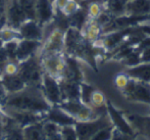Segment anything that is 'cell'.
<instances>
[{"mask_svg":"<svg viewBox=\"0 0 150 140\" xmlns=\"http://www.w3.org/2000/svg\"><path fill=\"white\" fill-rule=\"evenodd\" d=\"M41 89L43 91L44 95H45L46 99L52 107L58 105L62 101L59 81L56 78L44 73L43 79H42Z\"/></svg>","mask_w":150,"mask_h":140,"instance_id":"obj_9","label":"cell"},{"mask_svg":"<svg viewBox=\"0 0 150 140\" xmlns=\"http://www.w3.org/2000/svg\"><path fill=\"white\" fill-rule=\"evenodd\" d=\"M82 8L81 4L78 0H69L67 4L62 8L61 10H58L60 11L62 14H64L65 16H71L73 14H75L78 10H80Z\"/></svg>","mask_w":150,"mask_h":140,"instance_id":"obj_30","label":"cell"},{"mask_svg":"<svg viewBox=\"0 0 150 140\" xmlns=\"http://www.w3.org/2000/svg\"><path fill=\"white\" fill-rule=\"evenodd\" d=\"M55 16V9L51 0H36V21L42 27L51 23Z\"/></svg>","mask_w":150,"mask_h":140,"instance_id":"obj_12","label":"cell"},{"mask_svg":"<svg viewBox=\"0 0 150 140\" xmlns=\"http://www.w3.org/2000/svg\"><path fill=\"white\" fill-rule=\"evenodd\" d=\"M67 30L59 27L52 29L49 35L42 41V46L38 54L44 52H64V35Z\"/></svg>","mask_w":150,"mask_h":140,"instance_id":"obj_8","label":"cell"},{"mask_svg":"<svg viewBox=\"0 0 150 140\" xmlns=\"http://www.w3.org/2000/svg\"><path fill=\"white\" fill-rule=\"evenodd\" d=\"M3 45H4V42L2 41V39H1V37H0V49H1L2 47H3Z\"/></svg>","mask_w":150,"mask_h":140,"instance_id":"obj_38","label":"cell"},{"mask_svg":"<svg viewBox=\"0 0 150 140\" xmlns=\"http://www.w3.org/2000/svg\"><path fill=\"white\" fill-rule=\"evenodd\" d=\"M1 107L8 109L46 114L52 105L48 102L41 87L26 86L18 92L7 94Z\"/></svg>","mask_w":150,"mask_h":140,"instance_id":"obj_1","label":"cell"},{"mask_svg":"<svg viewBox=\"0 0 150 140\" xmlns=\"http://www.w3.org/2000/svg\"><path fill=\"white\" fill-rule=\"evenodd\" d=\"M42 126H43L44 135H45V139L49 140H61V134H60V128L58 124L51 121L44 120L42 122Z\"/></svg>","mask_w":150,"mask_h":140,"instance_id":"obj_24","label":"cell"},{"mask_svg":"<svg viewBox=\"0 0 150 140\" xmlns=\"http://www.w3.org/2000/svg\"><path fill=\"white\" fill-rule=\"evenodd\" d=\"M120 92L129 101L150 104V83L148 82L131 78L127 87Z\"/></svg>","mask_w":150,"mask_h":140,"instance_id":"obj_6","label":"cell"},{"mask_svg":"<svg viewBox=\"0 0 150 140\" xmlns=\"http://www.w3.org/2000/svg\"><path fill=\"white\" fill-rule=\"evenodd\" d=\"M59 81L61 97L64 100H81V88L78 82L71 81L65 78L58 80Z\"/></svg>","mask_w":150,"mask_h":140,"instance_id":"obj_15","label":"cell"},{"mask_svg":"<svg viewBox=\"0 0 150 140\" xmlns=\"http://www.w3.org/2000/svg\"><path fill=\"white\" fill-rule=\"evenodd\" d=\"M61 140H77L78 135L75 125H65L60 128Z\"/></svg>","mask_w":150,"mask_h":140,"instance_id":"obj_28","label":"cell"},{"mask_svg":"<svg viewBox=\"0 0 150 140\" xmlns=\"http://www.w3.org/2000/svg\"><path fill=\"white\" fill-rule=\"evenodd\" d=\"M132 79L150 83V63H140L134 67L124 70Z\"/></svg>","mask_w":150,"mask_h":140,"instance_id":"obj_18","label":"cell"},{"mask_svg":"<svg viewBox=\"0 0 150 140\" xmlns=\"http://www.w3.org/2000/svg\"><path fill=\"white\" fill-rule=\"evenodd\" d=\"M126 14H133V16L150 14V0H128Z\"/></svg>","mask_w":150,"mask_h":140,"instance_id":"obj_19","label":"cell"},{"mask_svg":"<svg viewBox=\"0 0 150 140\" xmlns=\"http://www.w3.org/2000/svg\"><path fill=\"white\" fill-rule=\"evenodd\" d=\"M110 125H112V122L106 112L94 120L87 121V122H76L75 128L77 131L78 139L88 140L92 139L101 129Z\"/></svg>","mask_w":150,"mask_h":140,"instance_id":"obj_5","label":"cell"},{"mask_svg":"<svg viewBox=\"0 0 150 140\" xmlns=\"http://www.w3.org/2000/svg\"><path fill=\"white\" fill-rule=\"evenodd\" d=\"M1 81L7 94L18 92V91L22 90L26 87V84L23 81L22 78L18 76V74L13 76L2 75L1 74Z\"/></svg>","mask_w":150,"mask_h":140,"instance_id":"obj_20","label":"cell"},{"mask_svg":"<svg viewBox=\"0 0 150 140\" xmlns=\"http://www.w3.org/2000/svg\"><path fill=\"white\" fill-rule=\"evenodd\" d=\"M131 80V77L126 73L125 71L120 72L117 75L115 76V79H113V85L115 87L120 91H122L127 87V85L129 84Z\"/></svg>","mask_w":150,"mask_h":140,"instance_id":"obj_27","label":"cell"},{"mask_svg":"<svg viewBox=\"0 0 150 140\" xmlns=\"http://www.w3.org/2000/svg\"><path fill=\"white\" fill-rule=\"evenodd\" d=\"M42 122H43V121H42ZM42 122L34 123V124H31V125H28V126L24 127V128H23L24 139L45 140V135H44Z\"/></svg>","mask_w":150,"mask_h":140,"instance_id":"obj_21","label":"cell"},{"mask_svg":"<svg viewBox=\"0 0 150 140\" xmlns=\"http://www.w3.org/2000/svg\"><path fill=\"white\" fill-rule=\"evenodd\" d=\"M57 107L71 114L76 122H87L94 120L107 112V111H97L92 109L81 100H64L61 101Z\"/></svg>","mask_w":150,"mask_h":140,"instance_id":"obj_4","label":"cell"},{"mask_svg":"<svg viewBox=\"0 0 150 140\" xmlns=\"http://www.w3.org/2000/svg\"><path fill=\"white\" fill-rule=\"evenodd\" d=\"M115 126L113 125H110V126H107L105 128L101 129L94 137H93V140H107V139H111L112 137V131Z\"/></svg>","mask_w":150,"mask_h":140,"instance_id":"obj_32","label":"cell"},{"mask_svg":"<svg viewBox=\"0 0 150 140\" xmlns=\"http://www.w3.org/2000/svg\"><path fill=\"white\" fill-rule=\"evenodd\" d=\"M6 96H7V92H6L5 88H4L3 84L1 81V74H0V104L5 100Z\"/></svg>","mask_w":150,"mask_h":140,"instance_id":"obj_37","label":"cell"},{"mask_svg":"<svg viewBox=\"0 0 150 140\" xmlns=\"http://www.w3.org/2000/svg\"><path fill=\"white\" fill-rule=\"evenodd\" d=\"M80 1H88V0H80Z\"/></svg>","mask_w":150,"mask_h":140,"instance_id":"obj_39","label":"cell"},{"mask_svg":"<svg viewBox=\"0 0 150 140\" xmlns=\"http://www.w3.org/2000/svg\"><path fill=\"white\" fill-rule=\"evenodd\" d=\"M88 20H97L104 11V0H92L87 6Z\"/></svg>","mask_w":150,"mask_h":140,"instance_id":"obj_25","label":"cell"},{"mask_svg":"<svg viewBox=\"0 0 150 140\" xmlns=\"http://www.w3.org/2000/svg\"><path fill=\"white\" fill-rule=\"evenodd\" d=\"M106 102L107 99L105 97V95L100 90L95 88L91 93L87 105L94 109H97V111H107Z\"/></svg>","mask_w":150,"mask_h":140,"instance_id":"obj_22","label":"cell"},{"mask_svg":"<svg viewBox=\"0 0 150 140\" xmlns=\"http://www.w3.org/2000/svg\"><path fill=\"white\" fill-rule=\"evenodd\" d=\"M39 55L44 73L60 80L65 77L67 60L64 52H44Z\"/></svg>","mask_w":150,"mask_h":140,"instance_id":"obj_3","label":"cell"},{"mask_svg":"<svg viewBox=\"0 0 150 140\" xmlns=\"http://www.w3.org/2000/svg\"><path fill=\"white\" fill-rule=\"evenodd\" d=\"M45 120L51 121L59 126H65V125H75L76 120L67 114L64 109H60L59 107L55 105V107H51V109L46 112V118Z\"/></svg>","mask_w":150,"mask_h":140,"instance_id":"obj_16","label":"cell"},{"mask_svg":"<svg viewBox=\"0 0 150 140\" xmlns=\"http://www.w3.org/2000/svg\"><path fill=\"white\" fill-rule=\"evenodd\" d=\"M43 28L36 20H28L21 25L18 28L21 36L23 39L36 40V41H43L44 31Z\"/></svg>","mask_w":150,"mask_h":140,"instance_id":"obj_13","label":"cell"},{"mask_svg":"<svg viewBox=\"0 0 150 140\" xmlns=\"http://www.w3.org/2000/svg\"><path fill=\"white\" fill-rule=\"evenodd\" d=\"M0 37H1L2 41L5 42L11 41V40H22V36H21L18 30L8 28V27H4L3 29L0 30Z\"/></svg>","mask_w":150,"mask_h":140,"instance_id":"obj_26","label":"cell"},{"mask_svg":"<svg viewBox=\"0 0 150 140\" xmlns=\"http://www.w3.org/2000/svg\"><path fill=\"white\" fill-rule=\"evenodd\" d=\"M141 63H150V47L140 52Z\"/></svg>","mask_w":150,"mask_h":140,"instance_id":"obj_35","label":"cell"},{"mask_svg":"<svg viewBox=\"0 0 150 140\" xmlns=\"http://www.w3.org/2000/svg\"><path fill=\"white\" fill-rule=\"evenodd\" d=\"M81 32L83 37L92 43L103 34V27L97 20H87Z\"/></svg>","mask_w":150,"mask_h":140,"instance_id":"obj_17","label":"cell"},{"mask_svg":"<svg viewBox=\"0 0 150 140\" xmlns=\"http://www.w3.org/2000/svg\"><path fill=\"white\" fill-rule=\"evenodd\" d=\"M67 2H69V0H53L52 3H53V7L56 11V10L62 9V8L67 4Z\"/></svg>","mask_w":150,"mask_h":140,"instance_id":"obj_36","label":"cell"},{"mask_svg":"<svg viewBox=\"0 0 150 140\" xmlns=\"http://www.w3.org/2000/svg\"><path fill=\"white\" fill-rule=\"evenodd\" d=\"M128 0H104V9L113 16L126 14Z\"/></svg>","mask_w":150,"mask_h":140,"instance_id":"obj_23","label":"cell"},{"mask_svg":"<svg viewBox=\"0 0 150 140\" xmlns=\"http://www.w3.org/2000/svg\"><path fill=\"white\" fill-rule=\"evenodd\" d=\"M7 60H9V57L7 55V52L4 49V47H2L0 49V74H1L3 67L5 65V63H7Z\"/></svg>","mask_w":150,"mask_h":140,"instance_id":"obj_34","label":"cell"},{"mask_svg":"<svg viewBox=\"0 0 150 140\" xmlns=\"http://www.w3.org/2000/svg\"><path fill=\"white\" fill-rule=\"evenodd\" d=\"M18 70H20V61L16 60V59H9L5 65L3 67L1 74L2 75H7V76H13L18 75Z\"/></svg>","mask_w":150,"mask_h":140,"instance_id":"obj_29","label":"cell"},{"mask_svg":"<svg viewBox=\"0 0 150 140\" xmlns=\"http://www.w3.org/2000/svg\"><path fill=\"white\" fill-rule=\"evenodd\" d=\"M125 116L137 136L150 138V116H139L130 112H125Z\"/></svg>","mask_w":150,"mask_h":140,"instance_id":"obj_11","label":"cell"},{"mask_svg":"<svg viewBox=\"0 0 150 140\" xmlns=\"http://www.w3.org/2000/svg\"><path fill=\"white\" fill-rule=\"evenodd\" d=\"M18 74L25 82L26 86L41 87L44 71L40 63L39 55L35 54L26 60L21 61Z\"/></svg>","mask_w":150,"mask_h":140,"instance_id":"obj_2","label":"cell"},{"mask_svg":"<svg viewBox=\"0 0 150 140\" xmlns=\"http://www.w3.org/2000/svg\"><path fill=\"white\" fill-rule=\"evenodd\" d=\"M42 46V41H36V40L22 39L18 41V49H16V59L18 61H24L29 57L38 54L40 48Z\"/></svg>","mask_w":150,"mask_h":140,"instance_id":"obj_14","label":"cell"},{"mask_svg":"<svg viewBox=\"0 0 150 140\" xmlns=\"http://www.w3.org/2000/svg\"><path fill=\"white\" fill-rule=\"evenodd\" d=\"M106 109H107V114H108L109 118H110L111 122H112V125L115 128L119 129L120 131H122L126 135H128L131 139L137 138L136 133L134 132L131 124L127 120L124 112H120L117 109H115V105L111 103L110 100H107Z\"/></svg>","mask_w":150,"mask_h":140,"instance_id":"obj_10","label":"cell"},{"mask_svg":"<svg viewBox=\"0 0 150 140\" xmlns=\"http://www.w3.org/2000/svg\"><path fill=\"white\" fill-rule=\"evenodd\" d=\"M6 26L8 28L18 30L21 25L28 21L26 12L24 11L18 0H6L5 1Z\"/></svg>","mask_w":150,"mask_h":140,"instance_id":"obj_7","label":"cell"},{"mask_svg":"<svg viewBox=\"0 0 150 140\" xmlns=\"http://www.w3.org/2000/svg\"><path fill=\"white\" fill-rule=\"evenodd\" d=\"M18 41H20V40H11V41H8L4 43L3 47H4V49L6 50V52H7V55L9 57V59H16Z\"/></svg>","mask_w":150,"mask_h":140,"instance_id":"obj_31","label":"cell"},{"mask_svg":"<svg viewBox=\"0 0 150 140\" xmlns=\"http://www.w3.org/2000/svg\"><path fill=\"white\" fill-rule=\"evenodd\" d=\"M5 1L0 0V30L6 26V16H5Z\"/></svg>","mask_w":150,"mask_h":140,"instance_id":"obj_33","label":"cell"}]
</instances>
